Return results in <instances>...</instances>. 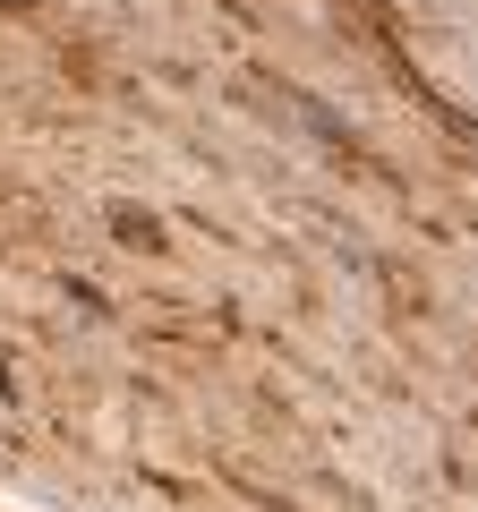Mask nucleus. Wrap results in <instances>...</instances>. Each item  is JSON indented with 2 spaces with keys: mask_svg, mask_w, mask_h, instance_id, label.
I'll list each match as a JSON object with an SVG mask.
<instances>
[{
  "mask_svg": "<svg viewBox=\"0 0 478 512\" xmlns=\"http://www.w3.org/2000/svg\"><path fill=\"white\" fill-rule=\"evenodd\" d=\"M111 239H120V248H163V214H146V205H111Z\"/></svg>",
  "mask_w": 478,
  "mask_h": 512,
  "instance_id": "obj_1",
  "label": "nucleus"
}]
</instances>
